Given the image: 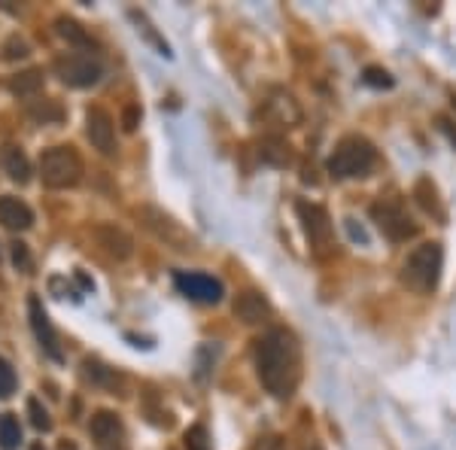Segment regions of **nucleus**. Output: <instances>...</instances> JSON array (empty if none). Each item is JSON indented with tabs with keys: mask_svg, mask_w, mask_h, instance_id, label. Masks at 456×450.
Here are the masks:
<instances>
[{
	"mask_svg": "<svg viewBox=\"0 0 456 450\" xmlns=\"http://www.w3.org/2000/svg\"><path fill=\"white\" fill-rule=\"evenodd\" d=\"M362 79L369 86H374V88H393V77H389L387 70H380V68H369Z\"/></svg>",
	"mask_w": 456,
	"mask_h": 450,
	"instance_id": "cd10ccee",
	"label": "nucleus"
},
{
	"mask_svg": "<svg viewBox=\"0 0 456 450\" xmlns=\"http://www.w3.org/2000/svg\"><path fill=\"white\" fill-rule=\"evenodd\" d=\"M55 28H58V37H64V40L73 43V46H83V49H94V46H98V43H94L92 37L86 34V28L77 25L73 19H58Z\"/></svg>",
	"mask_w": 456,
	"mask_h": 450,
	"instance_id": "6ab92c4d",
	"label": "nucleus"
},
{
	"mask_svg": "<svg viewBox=\"0 0 456 450\" xmlns=\"http://www.w3.org/2000/svg\"><path fill=\"white\" fill-rule=\"evenodd\" d=\"M83 368H86V378L92 383H116V380H119V374H113L110 368H104L101 363H92V359H88Z\"/></svg>",
	"mask_w": 456,
	"mask_h": 450,
	"instance_id": "393cba45",
	"label": "nucleus"
},
{
	"mask_svg": "<svg viewBox=\"0 0 456 450\" xmlns=\"http://www.w3.org/2000/svg\"><path fill=\"white\" fill-rule=\"evenodd\" d=\"M31 450H46V447H43V445H34Z\"/></svg>",
	"mask_w": 456,
	"mask_h": 450,
	"instance_id": "e433bc0d",
	"label": "nucleus"
},
{
	"mask_svg": "<svg viewBox=\"0 0 456 450\" xmlns=\"http://www.w3.org/2000/svg\"><path fill=\"white\" fill-rule=\"evenodd\" d=\"M378 161V152L365 137L350 135L344 140H338L335 152L329 156V174L335 180H353V176H365Z\"/></svg>",
	"mask_w": 456,
	"mask_h": 450,
	"instance_id": "7ed1b4c3",
	"label": "nucleus"
},
{
	"mask_svg": "<svg viewBox=\"0 0 456 450\" xmlns=\"http://www.w3.org/2000/svg\"><path fill=\"white\" fill-rule=\"evenodd\" d=\"M61 450H77V447H73V445H61Z\"/></svg>",
	"mask_w": 456,
	"mask_h": 450,
	"instance_id": "c9c22d12",
	"label": "nucleus"
},
{
	"mask_svg": "<svg viewBox=\"0 0 456 450\" xmlns=\"http://www.w3.org/2000/svg\"><path fill=\"white\" fill-rule=\"evenodd\" d=\"M183 445H186V450H213L208 426H201V423L189 426L186 435H183Z\"/></svg>",
	"mask_w": 456,
	"mask_h": 450,
	"instance_id": "5701e85b",
	"label": "nucleus"
},
{
	"mask_svg": "<svg viewBox=\"0 0 456 450\" xmlns=\"http://www.w3.org/2000/svg\"><path fill=\"white\" fill-rule=\"evenodd\" d=\"M137 125H141V107L128 104V107H125V113H122V128L125 131H134Z\"/></svg>",
	"mask_w": 456,
	"mask_h": 450,
	"instance_id": "c756f323",
	"label": "nucleus"
},
{
	"mask_svg": "<svg viewBox=\"0 0 456 450\" xmlns=\"http://www.w3.org/2000/svg\"><path fill=\"white\" fill-rule=\"evenodd\" d=\"M453 110H456V94H453Z\"/></svg>",
	"mask_w": 456,
	"mask_h": 450,
	"instance_id": "4c0bfd02",
	"label": "nucleus"
},
{
	"mask_svg": "<svg viewBox=\"0 0 456 450\" xmlns=\"http://www.w3.org/2000/svg\"><path fill=\"white\" fill-rule=\"evenodd\" d=\"M10 88H12V94H19V98L34 101L37 94H40V88H43V73H40V70H25V73H19V77L10 83Z\"/></svg>",
	"mask_w": 456,
	"mask_h": 450,
	"instance_id": "a211bd4d",
	"label": "nucleus"
},
{
	"mask_svg": "<svg viewBox=\"0 0 456 450\" xmlns=\"http://www.w3.org/2000/svg\"><path fill=\"white\" fill-rule=\"evenodd\" d=\"M101 450H128V447H125L122 438H116V441H107V445H101Z\"/></svg>",
	"mask_w": 456,
	"mask_h": 450,
	"instance_id": "72a5a7b5",
	"label": "nucleus"
},
{
	"mask_svg": "<svg viewBox=\"0 0 456 450\" xmlns=\"http://www.w3.org/2000/svg\"><path fill=\"white\" fill-rule=\"evenodd\" d=\"M301 450H322V447H320V445H314V441H307V445L301 447Z\"/></svg>",
	"mask_w": 456,
	"mask_h": 450,
	"instance_id": "f704fd0d",
	"label": "nucleus"
},
{
	"mask_svg": "<svg viewBox=\"0 0 456 450\" xmlns=\"http://www.w3.org/2000/svg\"><path fill=\"white\" fill-rule=\"evenodd\" d=\"M131 19L137 21V34L143 31V37H146V40H150V43H156L161 55H171V49H167V43H161V40H159V34L152 31V25H150V21H146V19L141 16V12H131Z\"/></svg>",
	"mask_w": 456,
	"mask_h": 450,
	"instance_id": "a878e982",
	"label": "nucleus"
},
{
	"mask_svg": "<svg viewBox=\"0 0 456 450\" xmlns=\"http://www.w3.org/2000/svg\"><path fill=\"white\" fill-rule=\"evenodd\" d=\"M268 107H274V110H277V125H286V128H292V125H296V122L301 119L296 101H292L289 94H277L274 101H268Z\"/></svg>",
	"mask_w": 456,
	"mask_h": 450,
	"instance_id": "412c9836",
	"label": "nucleus"
},
{
	"mask_svg": "<svg viewBox=\"0 0 456 450\" xmlns=\"http://www.w3.org/2000/svg\"><path fill=\"white\" fill-rule=\"evenodd\" d=\"M40 176L49 189H70L83 176V159L73 146H53L40 159Z\"/></svg>",
	"mask_w": 456,
	"mask_h": 450,
	"instance_id": "20e7f679",
	"label": "nucleus"
},
{
	"mask_svg": "<svg viewBox=\"0 0 456 450\" xmlns=\"http://www.w3.org/2000/svg\"><path fill=\"white\" fill-rule=\"evenodd\" d=\"M28 414H31V423H34V430H40V432H49L53 430V417H49V411L43 408L37 398H31L28 402Z\"/></svg>",
	"mask_w": 456,
	"mask_h": 450,
	"instance_id": "b1692460",
	"label": "nucleus"
},
{
	"mask_svg": "<svg viewBox=\"0 0 456 450\" xmlns=\"http://www.w3.org/2000/svg\"><path fill=\"white\" fill-rule=\"evenodd\" d=\"M28 316H31V329H34V335H37V341H40V347L46 350V356L55 359V363H61L64 353H61V347H58V335H55V329H53V323H49L46 311H43V301L37 299V295L28 299Z\"/></svg>",
	"mask_w": 456,
	"mask_h": 450,
	"instance_id": "9b49d317",
	"label": "nucleus"
},
{
	"mask_svg": "<svg viewBox=\"0 0 456 450\" xmlns=\"http://www.w3.org/2000/svg\"><path fill=\"white\" fill-rule=\"evenodd\" d=\"M371 219L378 223V228L387 234L389 241H408L420 232L414 219H411V213H408V208H404L402 198H380V201H374L371 204Z\"/></svg>",
	"mask_w": 456,
	"mask_h": 450,
	"instance_id": "39448f33",
	"label": "nucleus"
},
{
	"mask_svg": "<svg viewBox=\"0 0 456 450\" xmlns=\"http://www.w3.org/2000/svg\"><path fill=\"white\" fill-rule=\"evenodd\" d=\"M0 225L10 228V232H25V228L34 225V213L25 201H19V198H12V195H4L0 198Z\"/></svg>",
	"mask_w": 456,
	"mask_h": 450,
	"instance_id": "4468645a",
	"label": "nucleus"
},
{
	"mask_svg": "<svg viewBox=\"0 0 456 450\" xmlns=\"http://www.w3.org/2000/svg\"><path fill=\"white\" fill-rule=\"evenodd\" d=\"M414 198H417V204L429 213V217L444 219V208H441L438 189H436V183H432L429 176H420V180L414 183Z\"/></svg>",
	"mask_w": 456,
	"mask_h": 450,
	"instance_id": "dca6fc26",
	"label": "nucleus"
},
{
	"mask_svg": "<svg viewBox=\"0 0 456 450\" xmlns=\"http://www.w3.org/2000/svg\"><path fill=\"white\" fill-rule=\"evenodd\" d=\"M441 268H444V250H441V243L436 241H426L404 256L399 277L411 292L429 295L438 286Z\"/></svg>",
	"mask_w": 456,
	"mask_h": 450,
	"instance_id": "f03ea898",
	"label": "nucleus"
},
{
	"mask_svg": "<svg viewBox=\"0 0 456 450\" xmlns=\"http://www.w3.org/2000/svg\"><path fill=\"white\" fill-rule=\"evenodd\" d=\"M25 55H28V43L19 40V37H12L4 46V58H25Z\"/></svg>",
	"mask_w": 456,
	"mask_h": 450,
	"instance_id": "7c9ffc66",
	"label": "nucleus"
},
{
	"mask_svg": "<svg viewBox=\"0 0 456 450\" xmlns=\"http://www.w3.org/2000/svg\"><path fill=\"white\" fill-rule=\"evenodd\" d=\"M12 262H16L19 271H28L31 268V253H28V247L21 241L12 243Z\"/></svg>",
	"mask_w": 456,
	"mask_h": 450,
	"instance_id": "c85d7f7f",
	"label": "nucleus"
},
{
	"mask_svg": "<svg viewBox=\"0 0 456 450\" xmlns=\"http://www.w3.org/2000/svg\"><path fill=\"white\" fill-rule=\"evenodd\" d=\"M55 73L61 77L64 86H73V88H88L94 86L101 77H104V64L98 61L94 55H61L55 61Z\"/></svg>",
	"mask_w": 456,
	"mask_h": 450,
	"instance_id": "0eeeda50",
	"label": "nucleus"
},
{
	"mask_svg": "<svg viewBox=\"0 0 456 450\" xmlns=\"http://www.w3.org/2000/svg\"><path fill=\"white\" fill-rule=\"evenodd\" d=\"M12 389H16V372L6 359H0V398L12 396Z\"/></svg>",
	"mask_w": 456,
	"mask_h": 450,
	"instance_id": "bb28decb",
	"label": "nucleus"
},
{
	"mask_svg": "<svg viewBox=\"0 0 456 450\" xmlns=\"http://www.w3.org/2000/svg\"><path fill=\"white\" fill-rule=\"evenodd\" d=\"M256 374L274 398H292L301 378V350L286 329H271L256 341Z\"/></svg>",
	"mask_w": 456,
	"mask_h": 450,
	"instance_id": "f257e3e1",
	"label": "nucleus"
},
{
	"mask_svg": "<svg viewBox=\"0 0 456 450\" xmlns=\"http://www.w3.org/2000/svg\"><path fill=\"white\" fill-rule=\"evenodd\" d=\"M4 168H6V174H10V180L19 183V186H25V183L31 180V161H28V156L19 146H6L4 150Z\"/></svg>",
	"mask_w": 456,
	"mask_h": 450,
	"instance_id": "f3484780",
	"label": "nucleus"
},
{
	"mask_svg": "<svg viewBox=\"0 0 456 450\" xmlns=\"http://www.w3.org/2000/svg\"><path fill=\"white\" fill-rule=\"evenodd\" d=\"M21 445V426L12 414L0 417V447L4 450H16Z\"/></svg>",
	"mask_w": 456,
	"mask_h": 450,
	"instance_id": "4be33fe9",
	"label": "nucleus"
},
{
	"mask_svg": "<svg viewBox=\"0 0 456 450\" xmlns=\"http://www.w3.org/2000/svg\"><path fill=\"white\" fill-rule=\"evenodd\" d=\"M92 438L98 441V445H107V441H116L122 438V420L113 414V411H98V414L92 417Z\"/></svg>",
	"mask_w": 456,
	"mask_h": 450,
	"instance_id": "2eb2a0df",
	"label": "nucleus"
},
{
	"mask_svg": "<svg viewBox=\"0 0 456 450\" xmlns=\"http://www.w3.org/2000/svg\"><path fill=\"white\" fill-rule=\"evenodd\" d=\"M234 316H238L244 326H259V323H265L271 316V305L262 292L247 290L234 299Z\"/></svg>",
	"mask_w": 456,
	"mask_h": 450,
	"instance_id": "f8f14e48",
	"label": "nucleus"
},
{
	"mask_svg": "<svg viewBox=\"0 0 456 450\" xmlns=\"http://www.w3.org/2000/svg\"><path fill=\"white\" fill-rule=\"evenodd\" d=\"M296 213H298L301 225H305V234L311 238L316 250L332 247V217H329L326 208H320V204H314V201H298Z\"/></svg>",
	"mask_w": 456,
	"mask_h": 450,
	"instance_id": "6e6552de",
	"label": "nucleus"
},
{
	"mask_svg": "<svg viewBox=\"0 0 456 450\" xmlns=\"http://www.w3.org/2000/svg\"><path fill=\"white\" fill-rule=\"evenodd\" d=\"M94 238H98V243L113 259H128V256L134 253V241H131V234H125L119 225H110V223L98 225L94 228Z\"/></svg>",
	"mask_w": 456,
	"mask_h": 450,
	"instance_id": "ddd939ff",
	"label": "nucleus"
},
{
	"mask_svg": "<svg viewBox=\"0 0 456 450\" xmlns=\"http://www.w3.org/2000/svg\"><path fill=\"white\" fill-rule=\"evenodd\" d=\"M438 125H441V131H444V135H447V140H451V143L456 146V125H453L451 119H444V116H441V119H438Z\"/></svg>",
	"mask_w": 456,
	"mask_h": 450,
	"instance_id": "473e14b6",
	"label": "nucleus"
},
{
	"mask_svg": "<svg viewBox=\"0 0 456 450\" xmlns=\"http://www.w3.org/2000/svg\"><path fill=\"white\" fill-rule=\"evenodd\" d=\"M253 450H286V447H283V441L277 438V435H265V438L256 441Z\"/></svg>",
	"mask_w": 456,
	"mask_h": 450,
	"instance_id": "2f4dec72",
	"label": "nucleus"
},
{
	"mask_svg": "<svg viewBox=\"0 0 456 450\" xmlns=\"http://www.w3.org/2000/svg\"><path fill=\"white\" fill-rule=\"evenodd\" d=\"M174 283L186 299L201 301V305H216V301L223 299V283L210 274H186V271H180V274L174 277Z\"/></svg>",
	"mask_w": 456,
	"mask_h": 450,
	"instance_id": "9d476101",
	"label": "nucleus"
},
{
	"mask_svg": "<svg viewBox=\"0 0 456 450\" xmlns=\"http://www.w3.org/2000/svg\"><path fill=\"white\" fill-rule=\"evenodd\" d=\"M137 217H141V223L146 225V232L156 234V238L165 243V247L180 250V253H186V250H195V238H192V234H189L186 228L176 223L174 217H167L165 210L141 208V210H137Z\"/></svg>",
	"mask_w": 456,
	"mask_h": 450,
	"instance_id": "423d86ee",
	"label": "nucleus"
},
{
	"mask_svg": "<svg viewBox=\"0 0 456 450\" xmlns=\"http://www.w3.org/2000/svg\"><path fill=\"white\" fill-rule=\"evenodd\" d=\"M86 137L92 140V146L101 156H116V128L113 116L104 107H88L86 113Z\"/></svg>",
	"mask_w": 456,
	"mask_h": 450,
	"instance_id": "1a4fd4ad",
	"label": "nucleus"
},
{
	"mask_svg": "<svg viewBox=\"0 0 456 450\" xmlns=\"http://www.w3.org/2000/svg\"><path fill=\"white\" fill-rule=\"evenodd\" d=\"M28 113H31V119L34 122H40V125H53V122H61L64 119V110L55 104V101H28Z\"/></svg>",
	"mask_w": 456,
	"mask_h": 450,
	"instance_id": "aec40b11",
	"label": "nucleus"
}]
</instances>
